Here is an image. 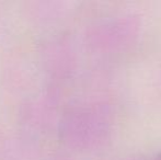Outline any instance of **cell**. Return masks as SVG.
Wrapping results in <instances>:
<instances>
[{
  "label": "cell",
  "mask_w": 161,
  "mask_h": 160,
  "mask_svg": "<svg viewBox=\"0 0 161 160\" xmlns=\"http://www.w3.org/2000/svg\"><path fill=\"white\" fill-rule=\"evenodd\" d=\"M155 160H161V154H160V155H159V156H158V157H157V158H156Z\"/></svg>",
  "instance_id": "obj_1"
}]
</instances>
